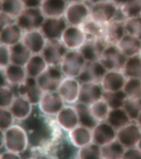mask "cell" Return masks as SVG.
<instances>
[{"label":"cell","instance_id":"51","mask_svg":"<svg viewBox=\"0 0 141 159\" xmlns=\"http://www.w3.org/2000/svg\"><path fill=\"white\" fill-rule=\"evenodd\" d=\"M25 8H40L44 0H21Z\"/></svg>","mask_w":141,"mask_h":159},{"label":"cell","instance_id":"46","mask_svg":"<svg viewBox=\"0 0 141 159\" xmlns=\"http://www.w3.org/2000/svg\"><path fill=\"white\" fill-rule=\"evenodd\" d=\"M1 108H8L15 98V93L11 88L8 86H1Z\"/></svg>","mask_w":141,"mask_h":159},{"label":"cell","instance_id":"16","mask_svg":"<svg viewBox=\"0 0 141 159\" xmlns=\"http://www.w3.org/2000/svg\"><path fill=\"white\" fill-rule=\"evenodd\" d=\"M68 25L64 17L46 18L40 30L47 40H60Z\"/></svg>","mask_w":141,"mask_h":159},{"label":"cell","instance_id":"2","mask_svg":"<svg viewBox=\"0 0 141 159\" xmlns=\"http://www.w3.org/2000/svg\"><path fill=\"white\" fill-rule=\"evenodd\" d=\"M6 150L17 154L24 153L29 145V140L24 128L20 125H13L4 130Z\"/></svg>","mask_w":141,"mask_h":159},{"label":"cell","instance_id":"32","mask_svg":"<svg viewBox=\"0 0 141 159\" xmlns=\"http://www.w3.org/2000/svg\"><path fill=\"white\" fill-rule=\"evenodd\" d=\"M32 55V53L22 42L10 47L11 64L24 66Z\"/></svg>","mask_w":141,"mask_h":159},{"label":"cell","instance_id":"22","mask_svg":"<svg viewBox=\"0 0 141 159\" xmlns=\"http://www.w3.org/2000/svg\"><path fill=\"white\" fill-rule=\"evenodd\" d=\"M104 90L101 84L96 83H83L81 85L78 102L90 106L103 98Z\"/></svg>","mask_w":141,"mask_h":159},{"label":"cell","instance_id":"4","mask_svg":"<svg viewBox=\"0 0 141 159\" xmlns=\"http://www.w3.org/2000/svg\"><path fill=\"white\" fill-rule=\"evenodd\" d=\"M86 62L79 50H68L59 65V68L66 77L77 78Z\"/></svg>","mask_w":141,"mask_h":159},{"label":"cell","instance_id":"7","mask_svg":"<svg viewBox=\"0 0 141 159\" xmlns=\"http://www.w3.org/2000/svg\"><path fill=\"white\" fill-rule=\"evenodd\" d=\"M64 76L60 68L49 66L47 69L37 78V80L44 92H54L57 91L64 78Z\"/></svg>","mask_w":141,"mask_h":159},{"label":"cell","instance_id":"36","mask_svg":"<svg viewBox=\"0 0 141 159\" xmlns=\"http://www.w3.org/2000/svg\"><path fill=\"white\" fill-rule=\"evenodd\" d=\"M126 148L117 140L101 147L102 159H122Z\"/></svg>","mask_w":141,"mask_h":159},{"label":"cell","instance_id":"57","mask_svg":"<svg viewBox=\"0 0 141 159\" xmlns=\"http://www.w3.org/2000/svg\"><path fill=\"white\" fill-rule=\"evenodd\" d=\"M138 124L139 127L141 128V113L139 115V117L137 118L136 120L135 121Z\"/></svg>","mask_w":141,"mask_h":159},{"label":"cell","instance_id":"34","mask_svg":"<svg viewBox=\"0 0 141 159\" xmlns=\"http://www.w3.org/2000/svg\"><path fill=\"white\" fill-rule=\"evenodd\" d=\"M74 106L78 116L79 124L93 130L99 122L92 116L89 105L78 102Z\"/></svg>","mask_w":141,"mask_h":159},{"label":"cell","instance_id":"19","mask_svg":"<svg viewBox=\"0 0 141 159\" xmlns=\"http://www.w3.org/2000/svg\"><path fill=\"white\" fill-rule=\"evenodd\" d=\"M126 80L122 71L109 70L104 75L100 84L104 91H118L122 90Z\"/></svg>","mask_w":141,"mask_h":159},{"label":"cell","instance_id":"47","mask_svg":"<svg viewBox=\"0 0 141 159\" xmlns=\"http://www.w3.org/2000/svg\"><path fill=\"white\" fill-rule=\"evenodd\" d=\"M15 118L8 108H0V129L5 130L14 125Z\"/></svg>","mask_w":141,"mask_h":159},{"label":"cell","instance_id":"43","mask_svg":"<svg viewBox=\"0 0 141 159\" xmlns=\"http://www.w3.org/2000/svg\"><path fill=\"white\" fill-rule=\"evenodd\" d=\"M77 157L81 159H102L101 147L94 142L81 148L77 152Z\"/></svg>","mask_w":141,"mask_h":159},{"label":"cell","instance_id":"30","mask_svg":"<svg viewBox=\"0 0 141 159\" xmlns=\"http://www.w3.org/2000/svg\"><path fill=\"white\" fill-rule=\"evenodd\" d=\"M48 67L49 65L42 54H32L24 66L28 76L35 79L42 74Z\"/></svg>","mask_w":141,"mask_h":159},{"label":"cell","instance_id":"18","mask_svg":"<svg viewBox=\"0 0 141 159\" xmlns=\"http://www.w3.org/2000/svg\"><path fill=\"white\" fill-rule=\"evenodd\" d=\"M93 142L102 147L117 140V130L107 121L99 122L92 130Z\"/></svg>","mask_w":141,"mask_h":159},{"label":"cell","instance_id":"53","mask_svg":"<svg viewBox=\"0 0 141 159\" xmlns=\"http://www.w3.org/2000/svg\"><path fill=\"white\" fill-rule=\"evenodd\" d=\"M112 1L119 7H121L122 5L126 2L128 0H112Z\"/></svg>","mask_w":141,"mask_h":159},{"label":"cell","instance_id":"17","mask_svg":"<svg viewBox=\"0 0 141 159\" xmlns=\"http://www.w3.org/2000/svg\"><path fill=\"white\" fill-rule=\"evenodd\" d=\"M81 85L77 78L64 77L57 91L65 103L74 104L78 102Z\"/></svg>","mask_w":141,"mask_h":159},{"label":"cell","instance_id":"24","mask_svg":"<svg viewBox=\"0 0 141 159\" xmlns=\"http://www.w3.org/2000/svg\"><path fill=\"white\" fill-rule=\"evenodd\" d=\"M69 141L77 148H81L93 142L92 129L78 125L68 132Z\"/></svg>","mask_w":141,"mask_h":159},{"label":"cell","instance_id":"10","mask_svg":"<svg viewBox=\"0 0 141 159\" xmlns=\"http://www.w3.org/2000/svg\"><path fill=\"white\" fill-rule=\"evenodd\" d=\"M108 45L104 39L87 37L84 44L78 50L86 61H100Z\"/></svg>","mask_w":141,"mask_h":159},{"label":"cell","instance_id":"31","mask_svg":"<svg viewBox=\"0 0 141 159\" xmlns=\"http://www.w3.org/2000/svg\"><path fill=\"white\" fill-rule=\"evenodd\" d=\"M3 70L8 84L12 85H18L27 78V73L24 66L10 64Z\"/></svg>","mask_w":141,"mask_h":159},{"label":"cell","instance_id":"35","mask_svg":"<svg viewBox=\"0 0 141 159\" xmlns=\"http://www.w3.org/2000/svg\"><path fill=\"white\" fill-rule=\"evenodd\" d=\"M107 25H102L89 18L81 26V27L87 35V37L105 39Z\"/></svg>","mask_w":141,"mask_h":159},{"label":"cell","instance_id":"5","mask_svg":"<svg viewBox=\"0 0 141 159\" xmlns=\"http://www.w3.org/2000/svg\"><path fill=\"white\" fill-rule=\"evenodd\" d=\"M46 17L40 8H24L16 20L24 32L40 30Z\"/></svg>","mask_w":141,"mask_h":159},{"label":"cell","instance_id":"42","mask_svg":"<svg viewBox=\"0 0 141 159\" xmlns=\"http://www.w3.org/2000/svg\"><path fill=\"white\" fill-rule=\"evenodd\" d=\"M120 11L126 19L141 16V0H128Z\"/></svg>","mask_w":141,"mask_h":159},{"label":"cell","instance_id":"37","mask_svg":"<svg viewBox=\"0 0 141 159\" xmlns=\"http://www.w3.org/2000/svg\"><path fill=\"white\" fill-rule=\"evenodd\" d=\"M122 72L127 78L141 79V57L139 55L127 58Z\"/></svg>","mask_w":141,"mask_h":159},{"label":"cell","instance_id":"27","mask_svg":"<svg viewBox=\"0 0 141 159\" xmlns=\"http://www.w3.org/2000/svg\"><path fill=\"white\" fill-rule=\"evenodd\" d=\"M125 20L116 19L107 25L105 40L108 44H117L126 34L125 27Z\"/></svg>","mask_w":141,"mask_h":159},{"label":"cell","instance_id":"11","mask_svg":"<svg viewBox=\"0 0 141 159\" xmlns=\"http://www.w3.org/2000/svg\"><path fill=\"white\" fill-rule=\"evenodd\" d=\"M64 103L57 91L44 92L38 107L42 113L50 116H56L64 107Z\"/></svg>","mask_w":141,"mask_h":159},{"label":"cell","instance_id":"59","mask_svg":"<svg viewBox=\"0 0 141 159\" xmlns=\"http://www.w3.org/2000/svg\"><path fill=\"white\" fill-rule=\"evenodd\" d=\"M139 56L140 57H141V50H140V52H139Z\"/></svg>","mask_w":141,"mask_h":159},{"label":"cell","instance_id":"49","mask_svg":"<svg viewBox=\"0 0 141 159\" xmlns=\"http://www.w3.org/2000/svg\"><path fill=\"white\" fill-rule=\"evenodd\" d=\"M122 159H141V150L138 147L125 149Z\"/></svg>","mask_w":141,"mask_h":159},{"label":"cell","instance_id":"14","mask_svg":"<svg viewBox=\"0 0 141 159\" xmlns=\"http://www.w3.org/2000/svg\"><path fill=\"white\" fill-rule=\"evenodd\" d=\"M107 71L100 61H87L77 79L81 84L96 83L100 84Z\"/></svg>","mask_w":141,"mask_h":159},{"label":"cell","instance_id":"26","mask_svg":"<svg viewBox=\"0 0 141 159\" xmlns=\"http://www.w3.org/2000/svg\"><path fill=\"white\" fill-rule=\"evenodd\" d=\"M33 106L27 98L18 96L14 99L10 109L15 119L22 122L32 114L33 111Z\"/></svg>","mask_w":141,"mask_h":159},{"label":"cell","instance_id":"28","mask_svg":"<svg viewBox=\"0 0 141 159\" xmlns=\"http://www.w3.org/2000/svg\"><path fill=\"white\" fill-rule=\"evenodd\" d=\"M68 5L66 0H44L40 9L46 18L62 17Z\"/></svg>","mask_w":141,"mask_h":159},{"label":"cell","instance_id":"1","mask_svg":"<svg viewBox=\"0 0 141 159\" xmlns=\"http://www.w3.org/2000/svg\"><path fill=\"white\" fill-rule=\"evenodd\" d=\"M42 113L39 110L33 111L22 121L27 133L29 145L39 150L41 155H47L50 148L62 138V130L56 119Z\"/></svg>","mask_w":141,"mask_h":159},{"label":"cell","instance_id":"23","mask_svg":"<svg viewBox=\"0 0 141 159\" xmlns=\"http://www.w3.org/2000/svg\"><path fill=\"white\" fill-rule=\"evenodd\" d=\"M24 32L16 23L1 28L0 32L1 44L11 47L22 41Z\"/></svg>","mask_w":141,"mask_h":159},{"label":"cell","instance_id":"9","mask_svg":"<svg viewBox=\"0 0 141 159\" xmlns=\"http://www.w3.org/2000/svg\"><path fill=\"white\" fill-rule=\"evenodd\" d=\"M68 50L61 40H47L42 52L49 66H59Z\"/></svg>","mask_w":141,"mask_h":159},{"label":"cell","instance_id":"56","mask_svg":"<svg viewBox=\"0 0 141 159\" xmlns=\"http://www.w3.org/2000/svg\"><path fill=\"white\" fill-rule=\"evenodd\" d=\"M68 4L73 3L84 2L86 0H66Z\"/></svg>","mask_w":141,"mask_h":159},{"label":"cell","instance_id":"15","mask_svg":"<svg viewBox=\"0 0 141 159\" xmlns=\"http://www.w3.org/2000/svg\"><path fill=\"white\" fill-rule=\"evenodd\" d=\"M18 94L27 98L33 106L38 105L44 92L41 89L37 79L28 77L17 86Z\"/></svg>","mask_w":141,"mask_h":159},{"label":"cell","instance_id":"39","mask_svg":"<svg viewBox=\"0 0 141 159\" xmlns=\"http://www.w3.org/2000/svg\"><path fill=\"white\" fill-rule=\"evenodd\" d=\"M92 116L98 122L106 121L110 108L103 98L99 99L89 106Z\"/></svg>","mask_w":141,"mask_h":159},{"label":"cell","instance_id":"40","mask_svg":"<svg viewBox=\"0 0 141 159\" xmlns=\"http://www.w3.org/2000/svg\"><path fill=\"white\" fill-rule=\"evenodd\" d=\"M1 12L17 19L24 9L21 0H0Z\"/></svg>","mask_w":141,"mask_h":159},{"label":"cell","instance_id":"50","mask_svg":"<svg viewBox=\"0 0 141 159\" xmlns=\"http://www.w3.org/2000/svg\"><path fill=\"white\" fill-rule=\"evenodd\" d=\"M16 18L12 17L10 15H7L5 13L1 12L0 13V23L1 28L7 25H11L16 23Z\"/></svg>","mask_w":141,"mask_h":159},{"label":"cell","instance_id":"44","mask_svg":"<svg viewBox=\"0 0 141 159\" xmlns=\"http://www.w3.org/2000/svg\"><path fill=\"white\" fill-rule=\"evenodd\" d=\"M124 109L126 111L132 121H136L141 113V98H127L125 102Z\"/></svg>","mask_w":141,"mask_h":159},{"label":"cell","instance_id":"29","mask_svg":"<svg viewBox=\"0 0 141 159\" xmlns=\"http://www.w3.org/2000/svg\"><path fill=\"white\" fill-rule=\"evenodd\" d=\"M117 46L127 57L139 55L141 49V40L134 35L126 33Z\"/></svg>","mask_w":141,"mask_h":159},{"label":"cell","instance_id":"55","mask_svg":"<svg viewBox=\"0 0 141 159\" xmlns=\"http://www.w3.org/2000/svg\"><path fill=\"white\" fill-rule=\"evenodd\" d=\"M89 2L91 3L92 5L95 4V3H99L105 2L108 1H110L112 0H88Z\"/></svg>","mask_w":141,"mask_h":159},{"label":"cell","instance_id":"33","mask_svg":"<svg viewBox=\"0 0 141 159\" xmlns=\"http://www.w3.org/2000/svg\"><path fill=\"white\" fill-rule=\"evenodd\" d=\"M106 121L117 130L132 122L124 108L110 109Z\"/></svg>","mask_w":141,"mask_h":159},{"label":"cell","instance_id":"48","mask_svg":"<svg viewBox=\"0 0 141 159\" xmlns=\"http://www.w3.org/2000/svg\"><path fill=\"white\" fill-rule=\"evenodd\" d=\"M0 52V67L1 69H5L11 64L10 47L1 44Z\"/></svg>","mask_w":141,"mask_h":159},{"label":"cell","instance_id":"13","mask_svg":"<svg viewBox=\"0 0 141 159\" xmlns=\"http://www.w3.org/2000/svg\"><path fill=\"white\" fill-rule=\"evenodd\" d=\"M87 38V35L81 27L68 25L60 40L68 50H78Z\"/></svg>","mask_w":141,"mask_h":159},{"label":"cell","instance_id":"54","mask_svg":"<svg viewBox=\"0 0 141 159\" xmlns=\"http://www.w3.org/2000/svg\"><path fill=\"white\" fill-rule=\"evenodd\" d=\"M5 145V135L4 130H1V148L4 147Z\"/></svg>","mask_w":141,"mask_h":159},{"label":"cell","instance_id":"6","mask_svg":"<svg viewBox=\"0 0 141 159\" xmlns=\"http://www.w3.org/2000/svg\"><path fill=\"white\" fill-rule=\"evenodd\" d=\"M127 58L117 45H108L104 50L100 61L108 71H122Z\"/></svg>","mask_w":141,"mask_h":159},{"label":"cell","instance_id":"8","mask_svg":"<svg viewBox=\"0 0 141 159\" xmlns=\"http://www.w3.org/2000/svg\"><path fill=\"white\" fill-rule=\"evenodd\" d=\"M90 7L84 2L69 3L64 13L68 25L81 27L90 18Z\"/></svg>","mask_w":141,"mask_h":159},{"label":"cell","instance_id":"3","mask_svg":"<svg viewBox=\"0 0 141 159\" xmlns=\"http://www.w3.org/2000/svg\"><path fill=\"white\" fill-rule=\"evenodd\" d=\"M90 7V18L102 25H108L116 19L125 20L120 17V8L112 1L93 4Z\"/></svg>","mask_w":141,"mask_h":159},{"label":"cell","instance_id":"38","mask_svg":"<svg viewBox=\"0 0 141 159\" xmlns=\"http://www.w3.org/2000/svg\"><path fill=\"white\" fill-rule=\"evenodd\" d=\"M103 98L106 101L110 109H117L124 107L127 97L123 90H120L114 92L104 91Z\"/></svg>","mask_w":141,"mask_h":159},{"label":"cell","instance_id":"12","mask_svg":"<svg viewBox=\"0 0 141 159\" xmlns=\"http://www.w3.org/2000/svg\"><path fill=\"white\" fill-rule=\"evenodd\" d=\"M117 139L126 149L137 147L141 139V128L132 121L117 130Z\"/></svg>","mask_w":141,"mask_h":159},{"label":"cell","instance_id":"45","mask_svg":"<svg viewBox=\"0 0 141 159\" xmlns=\"http://www.w3.org/2000/svg\"><path fill=\"white\" fill-rule=\"evenodd\" d=\"M125 27L126 33L134 35L141 40V16L126 19Z\"/></svg>","mask_w":141,"mask_h":159},{"label":"cell","instance_id":"41","mask_svg":"<svg viewBox=\"0 0 141 159\" xmlns=\"http://www.w3.org/2000/svg\"><path fill=\"white\" fill-rule=\"evenodd\" d=\"M122 90L129 98H141V79L127 78Z\"/></svg>","mask_w":141,"mask_h":159},{"label":"cell","instance_id":"25","mask_svg":"<svg viewBox=\"0 0 141 159\" xmlns=\"http://www.w3.org/2000/svg\"><path fill=\"white\" fill-rule=\"evenodd\" d=\"M76 147L68 140H66L63 138L59 140L56 142L49 149V153H51L54 158L58 159H70L74 157L75 155H77L78 150H76Z\"/></svg>","mask_w":141,"mask_h":159},{"label":"cell","instance_id":"52","mask_svg":"<svg viewBox=\"0 0 141 159\" xmlns=\"http://www.w3.org/2000/svg\"><path fill=\"white\" fill-rule=\"evenodd\" d=\"M22 157L20 154L15 153L14 152H11L9 150L5 151L2 152L0 155V159H21Z\"/></svg>","mask_w":141,"mask_h":159},{"label":"cell","instance_id":"20","mask_svg":"<svg viewBox=\"0 0 141 159\" xmlns=\"http://www.w3.org/2000/svg\"><path fill=\"white\" fill-rule=\"evenodd\" d=\"M56 120L59 127L66 132L79 125L78 116L74 106H64L56 114Z\"/></svg>","mask_w":141,"mask_h":159},{"label":"cell","instance_id":"21","mask_svg":"<svg viewBox=\"0 0 141 159\" xmlns=\"http://www.w3.org/2000/svg\"><path fill=\"white\" fill-rule=\"evenodd\" d=\"M22 42L32 54H35L42 53L47 39L40 30H33L24 33Z\"/></svg>","mask_w":141,"mask_h":159},{"label":"cell","instance_id":"58","mask_svg":"<svg viewBox=\"0 0 141 159\" xmlns=\"http://www.w3.org/2000/svg\"><path fill=\"white\" fill-rule=\"evenodd\" d=\"M137 147L139 148V149H140L141 150V140H140V142L139 143V144H138V145H137Z\"/></svg>","mask_w":141,"mask_h":159}]
</instances>
